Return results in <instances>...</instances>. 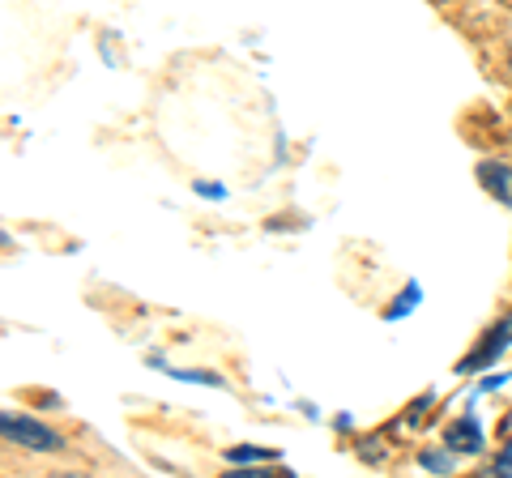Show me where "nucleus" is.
Returning a JSON list of instances; mask_svg holds the SVG:
<instances>
[{"label":"nucleus","instance_id":"nucleus-4","mask_svg":"<svg viewBox=\"0 0 512 478\" xmlns=\"http://www.w3.org/2000/svg\"><path fill=\"white\" fill-rule=\"evenodd\" d=\"M478 180H483V188L491 197H500L512 210V167L508 163H483L478 167Z\"/></svg>","mask_w":512,"mask_h":478},{"label":"nucleus","instance_id":"nucleus-1","mask_svg":"<svg viewBox=\"0 0 512 478\" xmlns=\"http://www.w3.org/2000/svg\"><path fill=\"white\" fill-rule=\"evenodd\" d=\"M0 432H5L9 444H18V449H26V453H60L64 449V436L52 432L47 423L30 419V414L5 410V414H0Z\"/></svg>","mask_w":512,"mask_h":478},{"label":"nucleus","instance_id":"nucleus-7","mask_svg":"<svg viewBox=\"0 0 512 478\" xmlns=\"http://www.w3.org/2000/svg\"><path fill=\"white\" fill-rule=\"evenodd\" d=\"M419 299H423V286H419V282H410L406 291H402V299H393L389 312H384V316H389V321H402V316H410V308L419 304Z\"/></svg>","mask_w":512,"mask_h":478},{"label":"nucleus","instance_id":"nucleus-2","mask_svg":"<svg viewBox=\"0 0 512 478\" xmlns=\"http://www.w3.org/2000/svg\"><path fill=\"white\" fill-rule=\"evenodd\" d=\"M508 346H512V316H504V321L495 325V329L487 333L483 342H478V350H474V355H466V359L457 363V372H483V368H491V363L500 359Z\"/></svg>","mask_w":512,"mask_h":478},{"label":"nucleus","instance_id":"nucleus-8","mask_svg":"<svg viewBox=\"0 0 512 478\" xmlns=\"http://www.w3.org/2000/svg\"><path fill=\"white\" fill-rule=\"evenodd\" d=\"M227 478H295L291 470H265V466H252V470H231Z\"/></svg>","mask_w":512,"mask_h":478},{"label":"nucleus","instance_id":"nucleus-9","mask_svg":"<svg viewBox=\"0 0 512 478\" xmlns=\"http://www.w3.org/2000/svg\"><path fill=\"white\" fill-rule=\"evenodd\" d=\"M487 478H512V444H504V449H500V457H495V466H491Z\"/></svg>","mask_w":512,"mask_h":478},{"label":"nucleus","instance_id":"nucleus-11","mask_svg":"<svg viewBox=\"0 0 512 478\" xmlns=\"http://www.w3.org/2000/svg\"><path fill=\"white\" fill-rule=\"evenodd\" d=\"M197 193H201V197H227L218 184H197Z\"/></svg>","mask_w":512,"mask_h":478},{"label":"nucleus","instance_id":"nucleus-5","mask_svg":"<svg viewBox=\"0 0 512 478\" xmlns=\"http://www.w3.org/2000/svg\"><path fill=\"white\" fill-rule=\"evenodd\" d=\"M227 461H235V470H252V466H265V461H278V449H252V444H239V449H227Z\"/></svg>","mask_w":512,"mask_h":478},{"label":"nucleus","instance_id":"nucleus-10","mask_svg":"<svg viewBox=\"0 0 512 478\" xmlns=\"http://www.w3.org/2000/svg\"><path fill=\"white\" fill-rule=\"evenodd\" d=\"M359 453H363L367 461H380V457H384V453H380V440H376V436H372V440H363V444H359Z\"/></svg>","mask_w":512,"mask_h":478},{"label":"nucleus","instance_id":"nucleus-6","mask_svg":"<svg viewBox=\"0 0 512 478\" xmlns=\"http://www.w3.org/2000/svg\"><path fill=\"white\" fill-rule=\"evenodd\" d=\"M419 466L431 470V474H448V470L457 466V453L453 449H423L419 453Z\"/></svg>","mask_w":512,"mask_h":478},{"label":"nucleus","instance_id":"nucleus-3","mask_svg":"<svg viewBox=\"0 0 512 478\" xmlns=\"http://www.w3.org/2000/svg\"><path fill=\"white\" fill-rule=\"evenodd\" d=\"M444 449H453V453H483L487 449L483 423H478L474 414H461V419L444 432Z\"/></svg>","mask_w":512,"mask_h":478}]
</instances>
